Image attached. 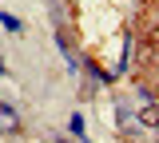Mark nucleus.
I'll use <instances>...</instances> for the list:
<instances>
[{"mask_svg":"<svg viewBox=\"0 0 159 143\" xmlns=\"http://www.w3.org/2000/svg\"><path fill=\"white\" fill-rule=\"evenodd\" d=\"M56 143H68V139H56Z\"/></svg>","mask_w":159,"mask_h":143,"instance_id":"39448f33","label":"nucleus"},{"mask_svg":"<svg viewBox=\"0 0 159 143\" xmlns=\"http://www.w3.org/2000/svg\"><path fill=\"white\" fill-rule=\"evenodd\" d=\"M0 24H4V28H12V32H20V20H16V16H4V12H0Z\"/></svg>","mask_w":159,"mask_h":143,"instance_id":"7ed1b4c3","label":"nucleus"},{"mask_svg":"<svg viewBox=\"0 0 159 143\" xmlns=\"http://www.w3.org/2000/svg\"><path fill=\"white\" fill-rule=\"evenodd\" d=\"M139 100H143V103H139V111H135V123H139V127H151V131H155V127H159V103L151 100L143 87H139Z\"/></svg>","mask_w":159,"mask_h":143,"instance_id":"f257e3e1","label":"nucleus"},{"mask_svg":"<svg viewBox=\"0 0 159 143\" xmlns=\"http://www.w3.org/2000/svg\"><path fill=\"white\" fill-rule=\"evenodd\" d=\"M0 76H4V60H0Z\"/></svg>","mask_w":159,"mask_h":143,"instance_id":"20e7f679","label":"nucleus"},{"mask_svg":"<svg viewBox=\"0 0 159 143\" xmlns=\"http://www.w3.org/2000/svg\"><path fill=\"white\" fill-rule=\"evenodd\" d=\"M16 131H20V111L0 100V135H16Z\"/></svg>","mask_w":159,"mask_h":143,"instance_id":"f03ea898","label":"nucleus"}]
</instances>
